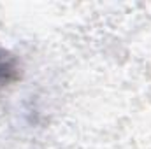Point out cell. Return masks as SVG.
Listing matches in <instances>:
<instances>
[{"mask_svg": "<svg viewBox=\"0 0 151 149\" xmlns=\"http://www.w3.org/2000/svg\"><path fill=\"white\" fill-rule=\"evenodd\" d=\"M16 75H18V67L14 58L5 51H0V90L11 84L16 79Z\"/></svg>", "mask_w": 151, "mask_h": 149, "instance_id": "obj_1", "label": "cell"}]
</instances>
